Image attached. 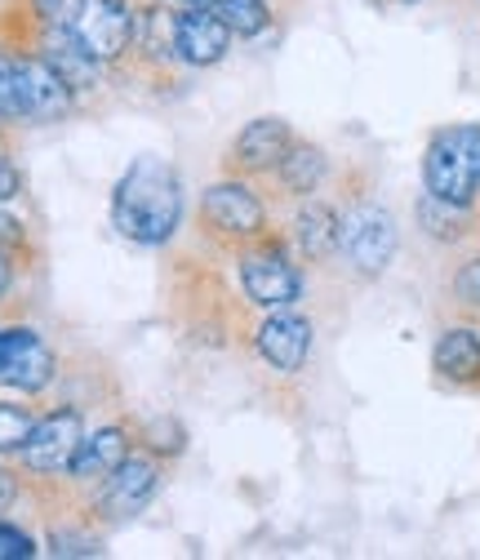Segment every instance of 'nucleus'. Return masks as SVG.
Instances as JSON below:
<instances>
[{
  "label": "nucleus",
  "mask_w": 480,
  "mask_h": 560,
  "mask_svg": "<svg viewBox=\"0 0 480 560\" xmlns=\"http://www.w3.org/2000/svg\"><path fill=\"white\" fill-rule=\"evenodd\" d=\"M112 228L139 249H165L183 228V178L161 156H139L112 187Z\"/></svg>",
  "instance_id": "obj_1"
},
{
  "label": "nucleus",
  "mask_w": 480,
  "mask_h": 560,
  "mask_svg": "<svg viewBox=\"0 0 480 560\" xmlns=\"http://www.w3.org/2000/svg\"><path fill=\"white\" fill-rule=\"evenodd\" d=\"M236 258V280L249 307L258 312H277V307H294L307 290L303 276V258L294 254V245L277 232H267L241 249H232Z\"/></svg>",
  "instance_id": "obj_2"
},
{
  "label": "nucleus",
  "mask_w": 480,
  "mask_h": 560,
  "mask_svg": "<svg viewBox=\"0 0 480 560\" xmlns=\"http://www.w3.org/2000/svg\"><path fill=\"white\" fill-rule=\"evenodd\" d=\"M196 223H200L204 241L232 254V249H241V245H249V241L271 232V209H267L262 191L254 187V178L227 174V178H219V183H210L200 191Z\"/></svg>",
  "instance_id": "obj_3"
},
{
  "label": "nucleus",
  "mask_w": 480,
  "mask_h": 560,
  "mask_svg": "<svg viewBox=\"0 0 480 560\" xmlns=\"http://www.w3.org/2000/svg\"><path fill=\"white\" fill-rule=\"evenodd\" d=\"M423 191L476 209L480 200V125L458 120L432 129L423 148Z\"/></svg>",
  "instance_id": "obj_4"
},
{
  "label": "nucleus",
  "mask_w": 480,
  "mask_h": 560,
  "mask_svg": "<svg viewBox=\"0 0 480 560\" xmlns=\"http://www.w3.org/2000/svg\"><path fill=\"white\" fill-rule=\"evenodd\" d=\"M161 485H165V458H156L148 445H133L129 458L98 489H90V521H103V525L133 521L156 503Z\"/></svg>",
  "instance_id": "obj_5"
},
{
  "label": "nucleus",
  "mask_w": 480,
  "mask_h": 560,
  "mask_svg": "<svg viewBox=\"0 0 480 560\" xmlns=\"http://www.w3.org/2000/svg\"><path fill=\"white\" fill-rule=\"evenodd\" d=\"M85 432H90L85 428V409L77 400H62L49 413H40L32 436H27V445L14 454L19 467H23V476H32L40 485L67 480V471H72V458H77Z\"/></svg>",
  "instance_id": "obj_6"
},
{
  "label": "nucleus",
  "mask_w": 480,
  "mask_h": 560,
  "mask_svg": "<svg viewBox=\"0 0 480 560\" xmlns=\"http://www.w3.org/2000/svg\"><path fill=\"white\" fill-rule=\"evenodd\" d=\"M400 249V228L391 219V209L378 200H352L342 209V236H338V254L348 262L352 276L374 280L391 267Z\"/></svg>",
  "instance_id": "obj_7"
},
{
  "label": "nucleus",
  "mask_w": 480,
  "mask_h": 560,
  "mask_svg": "<svg viewBox=\"0 0 480 560\" xmlns=\"http://www.w3.org/2000/svg\"><path fill=\"white\" fill-rule=\"evenodd\" d=\"M133 14H139V0H77L67 27L81 36V45L94 58H103L107 67H120L129 58Z\"/></svg>",
  "instance_id": "obj_8"
},
{
  "label": "nucleus",
  "mask_w": 480,
  "mask_h": 560,
  "mask_svg": "<svg viewBox=\"0 0 480 560\" xmlns=\"http://www.w3.org/2000/svg\"><path fill=\"white\" fill-rule=\"evenodd\" d=\"M312 347H316V329L303 312L294 307H277L267 312L258 325H254V352L267 370H277L285 378L303 374L307 361H312Z\"/></svg>",
  "instance_id": "obj_9"
},
{
  "label": "nucleus",
  "mask_w": 480,
  "mask_h": 560,
  "mask_svg": "<svg viewBox=\"0 0 480 560\" xmlns=\"http://www.w3.org/2000/svg\"><path fill=\"white\" fill-rule=\"evenodd\" d=\"M32 49L54 67V72L72 85L77 94H94L107 85V72L112 67L103 58H94L81 36L67 27V23H49V27H32Z\"/></svg>",
  "instance_id": "obj_10"
},
{
  "label": "nucleus",
  "mask_w": 480,
  "mask_h": 560,
  "mask_svg": "<svg viewBox=\"0 0 480 560\" xmlns=\"http://www.w3.org/2000/svg\"><path fill=\"white\" fill-rule=\"evenodd\" d=\"M294 125L281 116H254L249 125H241V133L227 148V174H245V178H271L281 165V156L294 143Z\"/></svg>",
  "instance_id": "obj_11"
},
{
  "label": "nucleus",
  "mask_w": 480,
  "mask_h": 560,
  "mask_svg": "<svg viewBox=\"0 0 480 560\" xmlns=\"http://www.w3.org/2000/svg\"><path fill=\"white\" fill-rule=\"evenodd\" d=\"M19 94H23V120L27 125H58L77 112V98H81L32 45L19 49Z\"/></svg>",
  "instance_id": "obj_12"
},
{
  "label": "nucleus",
  "mask_w": 480,
  "mask_h": 560,
  "mask_svg": "<svg viewBox=\"0 0 480 560\" xmlns=\"http://www.w3.org/2000/svg\"><path fill=\"white\" fill-rule=\"evenodd\" d=\"M133 445H139V428H133L129 418H112V423L90 428L81 436V450L72 458V471H67V480L81 485V489H98L129 458Z\"/></svg>",
  "instance_id": "obj_13"
},
{
  "label": "nucleus",
  "mask_w": 480,
  "mask_h": 560,
  "mask_svg": "<svg viewBox=\"0 0 480 560\" xmlns=\"http://www.w3.org/2000/svg\"><path fill=\"white\" fill-rule=\"evenodd\" d=\"M232 32L223 27V19L214 10H178L174 14V54L191 72L204 67H219L232 54Z\"/></svg>",
  "instance_id": "obj_14"
},
{
  "label": "nucleus",
  "mask_w": 480,
  "mask_h": 560,
  "mask_svg": "<svg viewBox=\"0 0 480 560\" xmlns=\"http://www.w3.org/2000/svg\"><path fill=\"white\" fill-rule=\"evenodd\" d=\"M338 236H342V209H338V205H329V200H320V196L298 200L285 241L294 245V254H298L303 262L325 267V262L338 254Z\"/></svg>",
  "instance_id": "obj_15"
},
{
  "label": "nucleus",
  "mask_w": 480,
  "mask_h": 560,
  "mask_svg": "<svg viewBox=\"0 0 480 560\" xmlns=\"http://www.w3.org/2000/svg\"><path fill=\"white\" fill-rule=\"evenodd\" d=\"M129 58L139 62L143 72H156V77H165L178 62V54H174V5H165V0L139 5V14H133V36H129Z\"/></svg>",
  "instance_id": "obj_16"
},
{
  "label": "nucleus",
  "mask_w": 480,
  "mask_h": 560,
  "mask_svg": "<svg viewBox=\"0 0 480 560\" xmlns=\"http://www.w3.org/2000/svg\"><path fill=\"white\" fill-rule=\"evenodd\" d=\"M432 370L454 392H480V329L445 325L432 347Z\"/></svg>",
  "instance_id": "obj_17"
},
{
  "label": "nucleus",
  "mask_w": 480,
  "mask_h": 560,
  "mask_svg": "<svg viewBox=\"0 0 480 560\" xmlns=\"http://www.w3.org/2000/svg\"><path fill=\"white\" fill-rule=\"evenodd\" d=\"M271 178L290 200H307L329 183V152L320 143H307V138H294Z\"/></svg>",
  "instance_id": "obj_18"
},
{
  "label": "nucleus",
  "mask_w": 480,
  "mask_h": 560,
  "mask_svg": "<svg viewBox=\"0 0 480 560\" xmlns=\"http://www.w3.org/2000/svg\"><path fill=\"white\" fill-rule=\"evenodd\" d=\"M414 219H419V228H423L432 241H441V245H467V241L480 232L476 209L449 205V200H441V196H432V191H423V196L414 200Z\"/></svg>",
  "instance_id": "obj_19"
},
{
  "label": "nucleus",
  "mask_w": 480,
  "mask_h": 560,
  "mask_svg": "<svg viewBox=\"0 0 480 560\" xmlns=\"http://www.w3.org/2000/svg\"><path fill=\"white\" fill-rule=\"evenodd\" d=\"M210 10L223 19V27L236 36V40H258L277 14H271L267 0H210Z\"/></svg>",
  "instance_id": "obj_20"
},
{
  "label": "nucleus",
  "mask_w": 480,
  "mask_h": 560,
  "mask_svg": "<svg viewBox=\"0 0 480 560\" xmlns=\"http://www.w3.org/2000/svg\"><path fill=\"white\" fill-rule=\"evenodd\" d=\"M45 551L58 560H77V556H103V534L85 521H67V525H49L45 534Z\"/></svg>",
  "instance_id": "obj_21"
},
{
  "label": "nucleus",
  "mask_w": 480,
  "mask_h": 560,
  "mask_svg": "<svg viewBox=\"0 0 480 560\" xmlns=\"http://www.w3.org/2000/svg\"><path fill=\"white\" fill-rule=\"evenodd\" d=\"M36 418H40L36 405H23V400H5V396H0V458H14V454L27 445Z\"/></svg>",
  "instance_id": "obj_22"
},
{
  "label": "nucleus",
  "mask_w": 480,
  "mask_h": 560,
  "mask_svg": "<svg viewBox=\"0 0 480 560\" xmlns=\"http://www.w3.org/2000/svg\"><path fill=\"white\" fill-rule=\"evenodd\" d=\"M139 445H148L156 458H178L187 450V428L178 423V418L161 413V418H148V423H139Z\"/></svg>",
  "instance_id": "obj_23"
},
{
  "label": "nucleus",
  "mask_w": 480,
  "mask_h": 560,
  "mask_svg": "<svg viewBox=\"0 0 480 560\" xmlns=\"http://www.w3.org/2000/svg\"><path fill=\"white\" fill-rule=\"evenodd\" d=\"M23 120V94H19V49L0 45V125Z\"/></svg>",
  "instance_id": "obj_24"
},
{
  "label": "nucleus",
  "mask_w": 480,
  "mask_h": 560,
  "mask_svg": "<svg viewBox=\"0 0 480 560\" xmlns=\"http://www.w3.org/2000/svg\"><path fill=\"white\" fill-rule=\"evenodd\" d=\"M36 551H40V542H36L23 525H14V521L0 516V560H32Z\"/></svg>",
  "instance_id": "obj_25"
},
{
  "label": "nucleus",
  "mask_w": 480,
  "mask_h": 560,
  "mask_svg": "<svg viewBox=\"0 0 480 560\" xmlns=\"http://www.w3.org/2000/svg\"><path fill=\"white\" fill-rule=\"evenodd\" d=\"M449 294H454V303H458V307H480V254H476V258H467V262L454 271Z\"/></svg>",
  "instance_id": "obj_26"
},
{
  "label": "nucleus",
  "mask_w": 480,
  "mask_h": 560,
  "mask_svg": "<svg viewBox=\"0 0 480 560\" xmlns=\"http://www.w3.org/2000/svg\"><path fill=\"white\" fill-rule=\"evenodd\" d=\"M23 5H27L32 27H49V23H67V19H72L77 0H23Z\"/></svg>",
  "instance_id": "obj_27"
},
{
  "label": "nucleus",
  "mask_w": 480,
  "mask_h": 560,
  "mask_svg": "<svg viewBox=\"0 0 480 560\" xmlns=\"http://www.w3.org/2000/svg\"><path fill=\"white\" fill-rule=\"evenodd\" d=\"M23 249H27V223H23V219H14V214H5V209H0V254L23 258Z\"/></svg>",
  "instance_id": "obj_28"
},
{
  "label": "nucleus",
  "mask_w": 480,
  "mask_h": 560,
  "mask_svg": "<svg viewBox=\"0 0 480 560\" xmlns=\"http://www.w3.org/2000/svg\"><path fill=\"white\" fill-rule=\"evenodd\" d=\"M23 187H27V178H23V170L10 161V156H0V205H10V200H19L23 196Z\"/></svg>",
  "instance_id": "obj_29"
},
{
  "label": "nucleus",
  "mask_w": 480,
  "mask_h": 560,
  "mask_svg": "<svg viewBox=\"0 0 480 560\" xmlns=\"http://www.w3.org/2000/svg\"><path fill=\"white\" fill-rule=\"evenodd\" d=\"M19 499H23V480H19L10 467H0V516H5Z\"/></svg>",
  "instance_id": "obj_30"
},
{
  "label": "nucleus",
  "mask_w": 480,
  "mask_h": 560,
  "mask_svg": "<svg viewBox=\"0 0 480 560\" xmlns=\"http://www.w3.org/2000/svg\"><path fill=\"white\" fill-rule=\"evenodd\" d=\"M14 280H19V258H10V254H0V303L10 299V290H14Z\"/></svg>",
  "instance_id": "obj_31"
},
{
  "label": "nucleus",
  "mask_w": 480,
  "mask_h": 560,
  "mask_svg": "<svg viewBox=\"0 0 480 560\" xmlns=\"http://www.w3.org/2000/svg\"><path fill=\"white\" fill-rule=\"evenodd\" d=\"M174 10H210V0H165Z\"/></svg>",
  "instance_id": "obj_32"
},
{
  "label": "nucleus",
  "mask_w": 480,
  "mask_h": 560,
  "mask_svg": "<svg viewBox=\"0 0 480 560\" xmlns=\"http://www.w3.org/2000/svg\"><path fill=\"white\" fill-rule=\"evenodd\" d=\"M396 5H423V0H396Z\"/></svg>",
  "instance_id": "obj_33"
},
{
  "label": "nucleus",
  "mask_w": 480,
  "mask_h": 560,
  "mask_svg": "<svg viewBox=\"0 0 480 560\" xmlns=\"http://www.w3.org/2000/svg\"><path fill=\"white\" fill-rule=\"evenodd\" d=\"M476 205H480V200H476Z\"/></svg>",
  "instance_id": "obj_34"
}]
</instances>
